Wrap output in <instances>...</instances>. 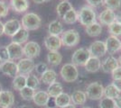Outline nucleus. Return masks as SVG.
<instances>
[{
    "mask_svg": "<svg viewBox=\"0 0 121 108\" xmlns=\"http://www.w3.org/2000/svg\"><path fill=\"white\" fill-rule=\"evenodd\" d=\"M78 21L81 25H90L97 22V16L94 9L91 6H83L78 13Z\"/></svg>",
    "mask_w": 121,
    "mask_h": 108,
    "instance_id": "f257e3e1",
    "label": "nucleus"
},
{
    "mask_svg": "<svg viewBox=\"0 0 121 108\" xmlns=\"http://www.w3.org/2000/svg\"><path fill=\"white\" fill-rule=\"evenodd\" d=\"M22 26L27 31H35L41 26V17L35 13H27L22 18Z\"/></svg>",
    "mask_w": 121,
    "mask_h": 108,
    "instance_id": "f03ea898",
    "label": "nucleus"
},
{
    "mask_svg": "<svg viewBox=\"0 0 121 108\" xmlns=\"http://www.w3.org/2000/svg\"><path fill=\"white\" fill-rule=\"evenodd\" d=\"M60 38L61 41V45L68 47V48H71V47L78 45L81 40L80 34L75 29H70V30L63 32L60 34Z\"/></svg>",
    "mask_w": 121,
    "mask_h": 108,
    "instance_id": "7ed1b4c3",
    "label": "nucleus"
},
{
    "mask_svg": "<svg viewBox=\"0 0 121 108\" xmlns=\"http://www.w3.org/2000/svg\"><path fill=\"white\" fill-rule=\"evenodd\" d=\"M60 75L61 78L67 83L74 82L79 77V71L72 63H66L60 68Z\"/></svg>",
    "mask_w": 121,
    "mask_h": 108,
    "instance_id": "20e7f679",
    "label": "nucleus"
},
{
    "mask_svg": "<svg viewBox=\"0 0 121 108\" xmlns=\"http://www.w3.org/2000/svg\"><path fill=\"white\" fill-rule=\"evenodd\" d=\"M85 94L91 100H100L104 96V88L99 82L91 83L86 88Z\"/></svg>",
    "mask_w": 121,
    "mask_h": 108,
    "instance_id": "39448f33",
    "label": "nucleus"
},
{
    "mask_svg": "<svg viewBox=\"0 0 121 108\" xmlns=\"http://www.w3.org/2000/svg\"><path fill=\"white\" fill-rule=\"evenodd\" d=\"M91 58V54L89 52L88 49L81 48L78 49L77 51L74 52L71 57V63L73 65L77 66H85L86 62L88 61V60Z\"/></svg>",
    "mask_w": 121,
    "mask_h": 108,
    "instance_id": "423d86ee",
    "label": "nucleus"
},
{
    "mask_svg": "<svg viewBox=\"0 0 121 108\" xmlns=\"http://www.w3.org/2000/svg\"><path fill=\"white\" fill-rule=\"evenodd\" d=\"M16 64H17L18 74L24 75V76H27V75L31 74L35 67V61L32 59H28V58L21 59L18 61V63H16Z\"/></svg>",
    "mask_w": 121,
    "mask_h": 108,
    "instance_id": "0eeeda50",
    "label": "nucleus"
},
{
    "mask_svg": "<svg viewBox=\"0 0 121 108\" xmlns=\"http://www.w3.org/2000/svg\"><path fill=\"white\" fill-rule=\"evenodd\" d=\"M88 50L91 57H96L99 59L107 53L106 44L102 41H95L94 42H92Z\"/></svg>",
    "mask_w": 121,
    "mask_h": 108,
    "instance_id": "6e6552de",
    "label": "nucleus"
},
{
    "mask_svg": "<svg viewBox=\"0 0 121 108\" xmlns=\"http://www.w3.org/2000/svg\"><path fill=\"white\" fill-rule=\"evenodd\" d=\"M24 48V55L28 59H35L39 56L41 52V47L36 41H30L26 42Z\"/></svg>",
    "mask_w": 121,
    "mask_h": 108,
    "instance_id": "1a4fd4ad",
    "label": "nucleus"
},
{
    "mask_svg": "<svg viewBox=\"0 0 121 108\" xmlns=\"http://www.w3.org/2000/svg\"><path fill=\"white\" fill-rule=\"evenodd\" d=\"M7 52L9 54L10 60H21L22 57L24 56V48L21 44L15 43V42H11L6 46Z\"/></svg>",
    "mask_w": 121,
    "mask_h": 108,
    "instance_id": "9d476101",
    "label": "nucleus"
},
{
    "mask_svg": "<svg viewBox=\"0 0 121 108\" xmlns=\"http://www.w3.org/2000/svg\"><path fill=\"white\" fill-rule=\"evenodd\" d=\"M105 44L107 48V53L111 56L121 50V41L115 36L110 35L109 37H108L105 41Z\"/></svg>",
    "mask_w": 121,
    "mask_h": 108,
    "instance_id": "9b49d317",
    "label": "nucleus"
},
{
    "mask_svg": "<svg viewBox=\"0 0 121 108\" xmlns=\"http://www.w3.org/2000/svg\"><path fill=\"white\" fill-rule=\"evenodd\" d=\"M22 28V24L19 20L17 19H11V20L6 21L4 24V32L5 34L8 36L15 35L17 32Z\"/></svg>",
    "mask_w": 121,
    "mask_h": 108,
    "instance_id": "f8f14e48",
    "label": "nucleus"
},
{
    "mask_svg": "<svg viewBox=\"0 0 121 108\" xmlns=\"http://www.w3.org/2000/svg\"><path fill=\"white\" fill-rule=\"evenodd\" d=\"M1 72L10 77H15L18 75V69H17V64L13 60H7L2 63V66L0 68Z\"/></svg>",
    "mask_w": 121,
    "mask_h": 108,
    "instance_id": "ddd939ff",
    "label": "nucleus"
},
{
    "mask_svg": "<svg viewBox=\"0 0 121 108\" xmlns=\"http://www.w3.org/2000/svg\"><path fill=\"white\" fill-rule=\"evenodd\" d=\"M44 46L50 52H58L61 46L60 36L48 35L44 39Z\"/></svg>",
    "mask_w": 121,
    "mask_h": 108,
    "instance_id": "4468645a",
    "label": "nucleus"
},
{
    "mask_svg": "<svg viewBox=\"0 0 121 108\" xmlns=\"http://www.w3.org/2000/svg\"><path fill=\"white\" fill-rule=\"evenodd\" d=\"M118 66H119V64H118L117 59L109 55L104 60H102L100 68L105 73H112V71L114 69H116Z\"/></svg>",
    "mask_w": 121,
    "mask_h": 108,
    "instance_id": "2eb2a0df",
    "label": "nucleus"
},
{
    "mask_svg": "<svg viewBox=\"0 0 121 108\" xmlns=\"http://www.w3.org/2000/svg\"><path fill=\"white\" fill-rule=\"evenodd\" d=\"M116 14L115 12L109 9H105L101 12L99 15V21L101 24L103 25L109 26L111 24H113L114 22H116Z\"/></svg>",
    "mask_w": 121,
    "mask_h": 108,
    "instance_id": "dca6fc26",
    "label": "nucleus"
},
{
    "mask_svg": "<svg viewBox=\"0 0 121 108\" xmlns=\"http://www.w3.org/2000/svg\"><path fill=\"white\" fill-rule=\"evenodd\" d=\"M15 103V96L9 90H3L0 93V107L10 108Z\"/></svg>",
    "mask_w": 121,
    "mask_h": 108,
    "instance_id": "f3484780",
    "label": "nucleus"
},
{
    "mask_svg": "<svg viewBox=\"0 0 121 108\" xmlns=\"http://www.w3.org/2000/svg\"><path fill=\"white\" fill-rule=\"evenodd\" d=\"M49 99H50V96H49L48 93L46 91L39 90V91H36L35 93L33 101L38 106H46Z\"/></svg>",
    "mask_w": 121,
    "mask_h": 108,
    "instance_id": "a211bd4d",
    "label": "nucleus"
},
{
    "mask_svg": "<svg viewBox=\"0 0 121 108\" xmlns=\"http://www.w3.org/2000/svg\"><path fill=\"white\" fill-rule=\"evenodd\" d=\"M85 69L86 71L90 73H94V72L99 71L101 68V61L99 58L96 57H91L88 60V61L85 64Z\"/></svg>",
    "mask_w": 121,
    "mask_h": 108,
    "instance_id": "6ab92c4d",
    "label": "nucleus"
},
{
    "mask_svg": "<svg viewBox=\"0 0 121 108\" xmlns=\"http://www.w3.org/2000/svg\"><path fill=\"white\" fill-rule=\"evenodd\" d=\"M12 9L16 13H25L29 8L28 0H10Z\"/></svg>",
    "mask_w": 121,
    "mask_h": 108,
    "instance_id": "aec40b11",
    "label": "nucleus"
},
{
    "mask_svg": "<svg viewBox=\"0 0 121 108\" xmlns=\"http://www.w3.org/2000/svg\"><path fill=\"white\" fill-rule=\"evenodd\" d=\"M49 35L60 36L63 32V25L59 20H54L51 22L48 25Z\"/></svg>",
    "mask_w": 121,
    "mask_h": 108,
    "instance_id": "412c9836",
    "label": "nucleus"
},
{
    "mask_svg": "<svg viewBox=\"0 0 121 108\" xmlns=\"http://www.w3.org/2000/svg\"><path fill=\"white\" fill-rule=\"evenodd\" d=\"M71 99L74 105H83L86 103L87 96L85 92L81 90H76L71 95Z\"/></svg>",
    "mask_w": 121,
    "mask_h": 108,
    "instance_id": "4be33fe9",
    "label": "nucleus"
},
{
    "mask_svg": "<svg viewBox=\"0 0 121 108\" xmlns=\"http://www.w3.org/2000/svg\"><path fill=\"white\" fill-rule=\"evenodd\" d=\"M28 38H29V32L22 27L20 30L12 37V41L22 45L23 43H26L27 42Z\"/></svg>",
    "mask_w": 121,
    "mask_h": 108,
    "instance_id": "5701e85b",
    "label": "nucleus"
},
{
    "mask_svg": "<svg viewBox=\"0 0 121 108\" xmlns=\"http://www.w3.org/2000/svg\"><path fill=\"white\" fill-rule=\"evenodd\" d=\"M57 79V73L53 69H47L43 75H41V81L45 85H51L56 82Z\"/></svg>",
    "mask_w": 121,
    "mask_h": 108,
    "instance_id": "b1692460",
    "label": "nucleus"
},
{
    "mask_svg": "<svg viewBox=\"0 0 121 108\" xmlns=\"http://www.w3.org/2000/svg\"><path fill=\"white\" fill-rule=\"evenodd\" d=\"M46 92L48 93L49 96L52 98H55L57 97L60 94L63 92V88L61 86V84L60 82H54L52 84L49 85V87L47 88V91Z\"/></svg>",
    "mask_w": 121,
    "mask_h": 108,
    "instance_id": "393cba45",
    "label": "nucleus"
},
{
    "mask_svg": "<svg viewBox=\"0 0 121 108\" xmlns=\"http://www.w3.org/2000/svg\"><path fill=\"white\" fill-rule=\"evenodd\" d=\"M87 34L91 37H97V36H99L102 32V26L99 23H94V24H91L90 25L86 26L85 29Z\"/></svg>",
    "mask_w": 121,
    "mask_h": 108,
    "instance_id": "a878e982",
    "label": "nucleus"
},
{
    "mask_svg": "<svg viewBox=\"0 0 121 108\" xmlns=\"http://www.w3.org/2000/svg\"><path fill=\"white\" fill-rule=\"evenodd\" d=\"M72 8H73L72 5L68 0H62L60 4H58V5H57L56 12H57V15L60 18H63V16H65L66 13Z\"/></svg>",
    "mask_w": 121,
    "mask_h": 108,
    "instance_id": "bb28decb",
    "label": "nucleus"
},
{
    "mask_svg": "<svg viewBox=\"0 0 121 108\" xmlns=\"http://www.w3.org/2000/svg\"><path fill=\"white\" fill-rule=\"evenodd\" d=\"M55 102H56V106L59 108L64 107L69 105L71 103V96L67 93H61L57 97H55Z\"/></svg>",
    "mask_w": 121,
    "mask_h": 108,
    "instance_id": "cd10ccee",
    "label": "nucleus"
},
{
    "mask_svg": "<svg viewBox=\"0 0 121 108\" xmlns=\"http://www.w3.org/2000/svg\"><path fill=\"white\" fill-rule=\"evenodd\" d=\"M62 60V56L59 52H50L47 54V61L52 66L60 65Z\"/></svg>",
    "mask_w": 121,
    "mask_h": 108,
    "instance_id": "c85d7f7f",
    "label": "nucleus"
},
{
    "mask_svg": "<svg viewBox=\"0 0 121 108\" xmlns=\"http://www.w3.org/2000/svg\"><path fill=\"white\" fill-rule=\"evenodd\" d=\"M25 87H26V76L18 74L17 76H15L14 77V80H13V88H15V90L21 91Z\"/></svg>",
    "mask_w": 121,
    "mask_h": 108,
    "instance_id": "c756f323",
    "label": "nucleus"
},
{
    "mask_svg": "<svg viewBox=\"0 0 121 108\" xmlns=\"http://www.w3.org/2000/svg\"><path fill=\"white\" fill-rule=\"evenodd\" d=\"M120 96V92L112 84L108 85L106 88H104V96L110 99H116Z\"/></svg>",
    "mask_w": 121,
    "mask_h": 108,
    "instance_id": "7c9ffc66",
    "label": "nucleus"
},
{
    "mask_svg": "<svg viewBox=\"0 0 121 108\" xmlns=\"http://www.w3.org/2000/svg\"><path fill=\"white\" fill-rule=\"evenodd\" d=\"M62 20L64 21V23L67 24H72L78 21V13L76 12L74 8H72L66 13Z\"/></svg>",
    "mask_w": 121,
    "mask_h": 108,
    "instance_id": "2f4dec72",
    "label": "nucleus"
},
{
    "mask_svg": "<svg viewBox=\"0 0 121 108\" xmlns=\"http://www.w3.org/2000/svg\"><path fill=\"white\" fill-rule=\"evenodd\" d=\"M26 87L31 88L33 89H37L40 87V80L39 78L34 74H29L26 76Z\"/></svg>",
    "mask_w": 121,
    "mask_h": 108,
    "instance_id": "473e14b6",
    "label": "nucleus"
},
{
    "mask_svg": "<svg viewBox=\"0 0 121 108\" xmlns=\"http://www.w3.org/2000/svg\"><path fill=\"white\" fill-rule=\"evenodd\" d=\"M19 92H20V96L22 99H24L25 101H31L34 98L35 90L31 88H28V87H25Z\"/></svg>",
    "mask_w": 121,
    "mask_h": 108,
    "instance_id": "72a5a7b5",
    "label": "nucleus"
},
{
    "mask_svg": "<svg viewBox=\"0 0 121 108\" xmlns=\"http://www.w3.org/2000/svg\"><path fill=\"white\" fill-rule=\"evenodd\" d=\"M103 5L106 6L107 9L112 11H117L120 8L121 0H104Z\"/></svg>",
    "mask_w": 121,
    "mask_h": 108,
    "instance_id": "f704fd0d",
    "label": "nucleus"
},
{
    "mask_svg": "<svg viewBox=\"0 0 121 108\" xmlns=\"http://www.w3.org/2000/svg\"><path fill=\"white\" fill-rule=\"evenodd\" d=\"M108 32L112 36L119 37L121 36V25L117 22H114L108 26Z\"/></svg>",
    "mask_w": 121,
    "mask_h": 108,
    "instance_id": "c9c22d12",
    "label": "nucleus"
},
{
    "mask_svg": "<svg viewBox=\"0 0 121 108\" xmlns=\"http://www.w3.org/2000/svg\"><path fill=\"white\" fill-rule=\"evenodd\" d=\"M99 108H116L115 100L108 97H102L99 102Z\"/></svg>",
    "mask_w": 121,
    "mask_h": 108,
    "instance_id": "e433bc0d",
    "label": "nucleus"
},
{
    "mask_svg": "<svg viewBox=\"0 0 121 108\" xmlns=\"http://www.w3.org/2000/svg\"><path fill=\"white\" fill-rule=\"evenodd\" d=\"M9 12V7L8 5L5 3V1L0 0V18H4L7 16Z\"/></svg>",
    "mask_w": 121,
    "mask_h": 108,
    "instance_id": "4c0bfd02",
    "label": "nucleus"
},
{
    "mask_svg": "<svg viewBox=\"0 0 121 108\" xmlns=\"http://www.w3.org/2000/svg\"><path fill=\"white\" fill-rule=\"evenodd\" d=\"M47 69H48V66L46 65L45 63H43V62H39V63H37L35 65V70L36 73L39 74V75H43Z\"/></svg>",
    "mask_w": 121,
    "mask_h": 108,
    "instance_id": "58836bf2",
    "label": "nucleus"
},
{
    "mask_svg": "<svg viewBox=\"0 0 121 108\" xmlns=\"http://www.w3.org/2000/svg\"><path fill=\"white\" fill-rule=\"evenodd\" d=\"M0 60L3 62L10 60L9 54H8L6 47H0Z\"/></svg>",
    "mask_w": 121,
    "mask_h": 108,
    "instance_id": "ea45409f",
    "label": "nucleus"
},
{
    "mask_svg": "<svg viewBox=\"0 0 121 108\" xmlns=\"http://www.w3.org/2000/svg\"><path fill=\"white\" fill-rule=\"evenodd\" d=\"M91 7H99L103 5L104 0H86Z\"/></svg>",
    "mask_w": 121,
    "mask_h": 108,
    "instance_id": "a19ab883",
    "label": "nucleus"
},
{
    "mask_svg": "<svg viewBox=\"0 0 121 108\" xmlns=\"http://www.w3.org/2000/svg\"><path fill=\"white\" fill-rule=\"evenodd\" d=\"M112 78L114 79H121V66H118L116 69L112 71Z\"/></svg>",
    "mask_w": 121,
    "mask_h": 108,
    "instance_id": "79ce46f5",
    "label": "nucleus"
},
{
    "mask_svg": "<svg viewBox=\"0 0 121 108\" xmlns=\"http://www.w3.org/2000/svg\"><path fill=\"white\" fill-rule=\"evenodd\" d=\"M111 84L121 93V79H114Z\"/></svg>",
    "mask_w": 121,
    "mask_h": 108,
    "instance_id": "37998d69",
    "label": "nucleus"
},
{
    "mask_svg": "<svg viewBox=\"0 0 121 108\" xmlns=\"http://www.w3.org/2000/svg\"><path fill=\"white\" fill-rule=\"evenodd\" d=\"M46 106H47V108H55V107H57V106H56L55 98L50 97L49 101H48V103H47V104H46Z\"/></svg>",
    "mask_w": 121,
    "mask_h": 108,
    "instance_id": "c03bdc74",
    "label": "nucleus"
},
{
    "mask_svg": "<svg viewBox=\"0 0 121 108\" xmlns=\"http://www.w3.org/2000/svg\"><path fill=\"white\" fill-rule=\"evenodd\" d=\"M115 104H116V108H121V96L115 99Z\"/></svg>",
    "mask_w": 121,
    "mask_h": 108,
    "instance_id": "a18cd8bd",
    "label": "nucleus"
},
{
    "mask_svg": "<svg viewBox=\"0 0 121 108\" xmlns=\"http://www.w3.org/2000/svg\"><path fill=\"white\" fill-rule=\"evenodd\" d=\"M5 32H4V24L0 21V36L3 35Z\"/></svg>",
    "mask_w": 121,
    "mask_h": 108,
    "instance_id": "49530a36",
    "label": "nucleus"
},
{
    "mask_svg": "<svg viewBox=\"0 0 121 108\" xmlns=\"http://www.w3.org/2000/svg\"><path fill=\"white\" fill-rule=\"evenodd\" d=\"M35 4H43L45 2H48V1H51V0H33Z\"/></svg>",
    "mask_w": 121,
    "mask_h": 108,
    "instance_id": "de8ad7c7",
    "label": "nucleus"
},
{
    "mask_svg": "<svg viewBox=\"0 0 121 108\" xmlns=\"http://www.w3.org/2000/svg\"><path fill=\"white\" fill-rule=\"evenodd\" d=\"M116 22L121 25V14H119V15H117V16H116Z\"/></svg>",
    "mask_w": 121,
    "mask_h": 108,
    "instance_id": "09e8293b",
    "label": "nucleus"
},
{
    "mask_svg": "<svg viewBox=\"0 0 121 108\" xmlns=\"http://www.w3.org/2000/svg\"><path fill=\"white\" fill-rule=\"evenodd\" d=\"M61 108H76V106L74 104H70L69 105H67V106H64V107H61Z\"/></svg>",
    "mask_w": 121,
    "mask_h": 108,
    "instance_id": "8fccbe9b",
    "label": "nucleus"
},
{
    "mask_svg": "<svg viewBox=\"0 0 121 108\" xmlns=\"http://www.w3.org/2000/svg\"><path fill=\"white\" fill-rule=\"evenodd\" d=\"M17 108H32L31 106H29V105H26V104H25V105H20V106H18Z\"/></svg>",
    "mask_w": 121,
    "mask_h": 108,
    "instance_id": "3c124183",
    "label": "nucleus"
},
{
    "mask_svg": "<svg viewBox=\"0 0 121 108\" xmlns=\"http://www.w3.org/2000/svg\"><path fill=\"white\" fill-rule=\"evenodd\" d=\"M118 60V64L121 66V54H120V56H119V58H118V60Z\"/></svg>",
    "mask_w": 121,
    "mask_h": 108,
    "instance_id": "603ef678",
    "label": "nucleus"
},
{
    "mask_svg": "<svg viewBox=\"0 0 121 108\" xmlns=\"http://www.w3.org/2000/svg\"><path fill=\"white\" fill-rule=\"evenodd\" d=\"M2 91H3V88H2V85L0 84V93L2 92Z\"/></svg>",
    "mask_w": 121,
    "mask_h": 108,
    "instance_id": "864d4df0",
    "label": "nucleus"
},
{
    "mask_svg": "<svg viewBox=\"0 0 121 108\" xmlns=\"http://www.w3.org/2000/svg\"><path fill=\"white\" fill-rule=\"evenodd\" d=\"M2 63H3V61L0 60V68H1V66H2Z\"/></svg>",
    "mask_w": 121,
    "mask_h": 108,
    "instance_id": "5fc2aeb1",
    "label": "nucleus"
},
{
    "mask_svg": "<svg viewBox=\"0 0 121 108\" xmlns=\"http://www.w3.org/2000/svg\"><path fill=\"white\" fill-rule=\"evenodd\" d=\"M82 108H92V107H89V106H87V107H82Z\"/></svg>",
    "mask_w": 121,
    "mask_h": 108,
    "instance_id": "6e6d98bb",
    "label": "nucleus"
},
{
    "mask_svg": "<svg viewBox=\"0 0 121 108\" xmlns=\"http://www.w3.org/2000/svg\"><path fill=\"white\" fill-rule=\"evenodd\" d=\"M3 1H5V0H3Z\"/></svg>",
    "mask_w": 121,
    "mask_h": 108,
    "instance_id": "4d7b16f0",
    "label": "nucleus"
}]
</instances>
